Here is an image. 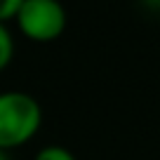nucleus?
<instances>
[{
    "instance_id": "nucleus-3",
    "label": "nucleus",
    "mask_w": 160,
    "mask_h": 160,
    "mask_svg": "<svg viewBox=\"0 0 160 160\" xmlns=\"http://www.w3.org/2000/svg\"><path fill=\"white\" fill-rule=\"evenodd\" d=\"M12 52H14V42H12V35L5 26L0 24V71L5 68L12 59Z\"/></svg>"
},
{
    "instance_id": "nucleus-4",
    "label": "nucleus",
    "mask_w": 160,
    "mask_h": 160,
    "mask_svg": "<svg viewBox=\"0 0 160 160\" xmlns=\"http://www.w3.org/2000/svg\"><path fill=\"white\" fill-rule=\"evenodd\" d=\"M35 160H75V158H73V153H68L61 146H47V148H42L35 155Z\"/></svg>"
},
{
    "instance_id": "nucleus-2",
    "label": "nucleus",
    "mask_w": 160,
    "mask_h": 160,
    "mask_svg": "<svg viewBox=\"0 0 160 160\" xmlns=\"http://www.w3.org/2000/svg\"><path fill=\"white\" fill-rule=\"evenodd\" d=\"M17 24L31 40L47 42L61 35L66 26V12L59 0H24L17 14Z\"/></svg>"
},
{
    "instance_id": "nucleus-7",
    "label": "nucleus",
    "mask_w": 160,
    "mask_h": 160,
    "mask_svg": "<svg viewBox=\"0 0 160 160\" xmlns=\"http://www.w3.org/2000/svg\"><path fill=\"white\" fill-rule=\"evenodd\" d=\"M0 160H7V155H5V151L0 148Z\"/></svg>"
},
{
    "instance_id": "nucleus-6",
    "label": "nucleus",
    "mask_w": 160,
    "mask_h": 160,
    "mask_svg": "<svg viewBox=\"0 0 160 160\" xmlns=\"http://www.w3.org/2000/svg\"><path fill=\"white\" fill-rule=\"evenodd\" d=\"M146 5H151L153 10H160V0H144Z\"/></svg>"
},
{
    "instance_id": "nucleus-1",
    "label": "nucleus",
    "mask_w": 160,
    "mask_h": 160,
    "mask_svg": "<svg viewBox=\"0 0 160 160\" xmlns=\"http://www.w3.org/2000/svg\"><path fill=\"white\" fill-rule=\"evenodd\" d=\"M40 127V106L24 92L0 94V148L26 144Z\"/></svg>"
},
{
    "instance_id": "nucleus-5",
    "label": "nucleus",
    "mask_w": 160,
    "mask_h": 160,
    "mask_svg": "<svg viewBox=\"0 0 160 160\" xmlns=\"http://www.w3.org/2000/svg\"><path fill=\"white\" fill-rule=\"evenodd\" d=\"M21 5H24V0H0V24L19 14Z\"/></svg>"
}]
</instances>
